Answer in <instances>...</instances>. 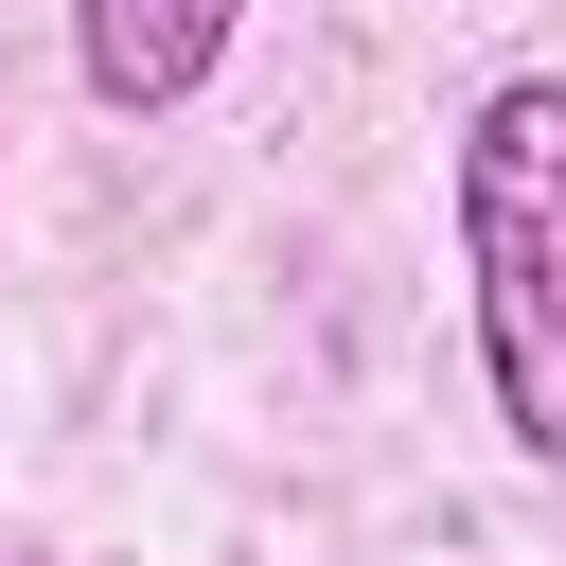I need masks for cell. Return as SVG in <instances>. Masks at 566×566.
<instances>
[{"instance_id": "obj_2", "label": "cell", "mask_w": 566, "mask_h": 566, "mask_svg": "<svg viewBox=\"0 0 566 566\" xmlns=\"http://www.w3.org/2000/svg\"><path fill=\"white\" fill-rule=\"evenodd\" d=\"M230 35H248V0H71V71H88V106H124V124L195 106V88L230 71Z\"/></svg>"}, {"instance_id": "obj_1", "label": "cell", "mask_w": 566, "mask_h": 566, "mask_svg": "<svg viewBox=\"0 0 566 566\" xmlns=\"http://www.w3.org/2000/svg\"><path fill=\"white\" fill-rule=\"evenodd\" d=\"M460 283L513 460L566 478V71H495L460 106Z\"/></svg>"}]
</instances>
